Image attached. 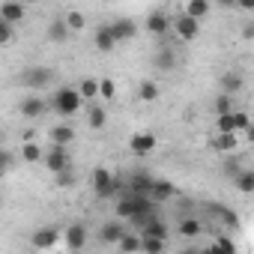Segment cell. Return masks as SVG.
I'll use <instances>...</instances> for the list:
<instances>
[{
	"label": "cell",
	"instance_id": "6da1fadb",
	"mask_svg": "<svg viewBox=\"0 0 254 254\" xmlns=\"http://www.w3.org/2000/svg\"><path fill=\"white\" fill-rule=\"evenodd\" d=\"M81 105H84V99H81V93L75 87H60L48 102V108L54 114H60V117H75L81 111Z\"/></svg>",
	"mask_w": 254,
	"mask_h": 254
},
{
	"label": "cell",
	"instance_id": "7a4b0ae2",
	"mask_svg": "<svg viewBox=\"0 0 254 254\" xmlns=\"http://www.w3.org/2000/svg\"><path fill=\"white\" fill-rule=\"evenodd\" d=\"M54 78H57V75H54L51 66H27V69L18 75L21 87H27V90H42V87H48Z\"/></svg>",
	"mask_w": 254,
	"mask_h": 254
},
{
	"label": "cell",
	"instance_id": "3957f363",
	"mask_svg": "<svg viewBox=\"0 0 254 254\" xmlns=\"http://www.w3.org/2000/svg\"><path fill=\"white\" fill-rule=\"evenodd\" d=\"M93 191H96L99 200H108V197H114L120 191V180L108 168H96L93 171Z\"/></svg>",
	"mask_w": 254,
	"mask_h": 254
},
{
	"label": "cell",
	"instance_id": "277c9868",
	"mask_svg": "<svg viewBox=\"0 0 254 254\" xmlns=\"http://www.w3.org/2000/svg\"><path fill=\"white\" fill-rule=\"evenodd\" d=\"M153 66H156V69H162V72H171V69L177 66V51L168 45V36H162V39H159V51L153 54Z\"/></svg>",
	"mask_w": 254,
	"mask_h": 254
},
{
	"label": "cell",
	"instance_id": "5b68a950",
	"mask_svg": "<svg viewBox=\"0 0 254 254\" xmlns=\"http://www.w3.org/2000/svg\"><path fill=\"white\" fill-rule=\"evenodd\" d=\"M42 165H45L51 174H57V171H63V168H69V165H72V156L66 153V147L54 144V147H51V153H45V156H42Z\"/></svg>",
	"mask_w": 254,
	"mask_h": 254
},
{
	"label": "cell",
	"instance_id": "8992f818",
	"mask_svg": "<svg viewBox=\"0 0 254 254\" xmlns=\"http://www.w3.org/2000/svg\"><path fill=\"white\" fill-rule=\"evenodd\" d=\"M174 30H177V36H180L183 42H191V39H197V33H200V21L183 12V15H177Z\"/></svg>",
	"mask_w": 254,
	"mask_h": 254
},
{
	"label": "cell",
	"instance_id": "52a82bcc",
	"mask_svg": "<svg viewBox=\"0 0 254 254\" xmlns=\"http://www.w3.org/2000/svg\"><path fill=\"white\" fill-rule=\"evenodd\" d=\"M108 27H111V33H114L117 45H120V42H129V39L138 36V24H135L132 18H114Z\"/></svg>",
	"mask_w": 254,
	"mask_h": 254
},
{
	"label": "cell",
	"instance_id": "ba28073f",
	"mask_svg": "<svg viewBox=\"0 0 254 254\" xmlns=\"http://www.w3.org/2000/svg\"><path fill=\"white\" fill-rule=\"evenodd\" d=\"M129 147H132L135 156H150V153L159 147V138H156L153 132H135L132 141H129Z\"/></svg>",
	"mask_w": 254,
	"mask_h": 254
},
{
	"label": "cell",
	"instance_id": "9c48e42d",
	"mask_svg": "<svg viewBox=\"0 0 254 254\" xmlns=\"http://www.w3.org/2000/svg\"><path fill=\"white\" fill-rule=\"evenodd\" d=\"M18 111H21V117H27V120H39L42 114H48V102H45L42 96H27V99H21Z\"/></svg>",
	"mask_w": 254,
	"mask_h": 254
},
{
	"label": "cell",
	"instance_id": "30bf717a",
	"mask_svg": "<svg viewBox=\"0 0 254 254\" xmlns=\"http://www.w3.org/2000/svg\"><path fill=\"white\" fill-rule=\"evenodd\" d=\"M63 242H66L69 251H81V248L87 245V227H84V224H69V227L63 230Z\"/></svg>",
	"mask_w": 254,
	"mask_h": 254
},
{
	"label": "cell",
	"instance_id": "8fae6325",
	"mask_svg": "<svg viewBox=\"0 0 254 254\" xmlns=\"http://www.w3.org/2000/svg\"><path fill=\"white\" fill-rule=\"evenodd\" d=\"M147 30H150L156 39H162V36H168V30H171V18H168L165 12H150V15H147Z\"/></svg>",
	"mask_w": 254,
	"mask_h": 254
},
{
	"label": "cell",
	"instance_id": "7c38bea8",
	"mask_svg": "<svg viewBox=\"0 0 254 254\" xmlns=\"http://www.w3.org/2000/svg\"><path fill=\"white\" fill-rule=\"evenodd\" d=\"M174 194H177V186H174L171 180H153V186H150V197H153L156 203L171 200Z\"/></svg>",
	"mask_w": 254,
	"mask_h": 254
},
{
	"label": "cell",
	"instance_id": "4fadbf2b",
	"mask_svg": "<svg viewBox=\"0 0 254 254\" xmlns=\"http://www.w3.org/2000/svg\"><path fill=\"white\" fill-rule=\"evenodd\" d=\"M206 209H209V215H212V218H218L224 227H230V230H236V227H239V218H236V212H233V209H227V206H221V203H209Z\"/></svg>",
	"mask_w": 254,
	"mask_h": 254
},
{
	"label": "cell",
	"instance_id": "5bb4252c",
	"mask_svg": "<svg viewBox=\"0 0 254 254\" xmlns=\"http://www.w3.org/2000/svg\"><path fill=\"white\" fill-rule=\"evenodd\" d=\"M0 18H6L9 24H18L24 18V3H18V0H3V3H0Z\"/></svg>",
	"mask_w": 254,
	"mask_h": 254
},
{
	"label": "cell",
	"instance_id": "9a60e30c",
	"mask_svg": "<svg viewBox=\"0 0 254 254\" xmlns=\"http://www.w3.org/2000/svg\"><path fill=\"white\" fill-rule=\"evenodd\" d=\"M150 186H153V177L138 171V174L129 177V186H126V189H129V194H150Z\"/></svg>",
	"mask_w": 254,
	"mask_h": 254
},
{
	"label": "cell",
	"instance_id": "2e32d148",
	"mask_svg": "<svg viewBox=\"0 0 254 254\" xmlns=\"http://www.w3.org/2000/svg\"><path fill=\"white\" fill-rule=\"evenodd\" d=\"M126 230H129V227H123L120 221H105L102 230H99V239H102L105 245H117V239H120Z\"/></svg>",
	"mask_w": 254,
	"mask_h": 254
},
{
	"label": "cell",
	"instance_id": "e0dca14e",
	"mask_svg": "<svg viewBox=\"0 0 254 254\" xmlns=\"http://www.w3.org/2000/svg\"><path fill=\"white\" fill-rule=\"evenodd\" d=\"M69 27H66V21H63V15H57L51 24H48V42H54V45H63L66 39H69Z\"/></svg>",
	"mask_w": 254,
	"mask_h": 254
},
{
	"label": "cell",
	"instance_id": "ac0fdd59",
	"mask_svg": "<svg viewBox=\"0 0 254 254\" xmlns=\"http://www.w3.org/2000/svg\"><path fill=\"white\" fill-rule=\"evenodd\" d=\"M57 239H60V227H42V230H36L33 233V245L36 248H51V245H57Z\"/></svg>",
	"mask_w": 254,
	"mask_h": 254
},
{
	"label": "cell",
	"instance_id": "d6986e66",
	"mask_svg": "<svg viewBox=\"0 0 254 254\" xmlns=\"http://www.w3.org/2000/svg\"><path fill=\"white\" fill-rule=\"evenodd\" d=\"M93 42H96V48H99V51H105V54L117 48V39H114V33H111V27H108V24H102V27L93 33Z\"/></svg>",
	"mask_w": 254,
	"mask_h": 254
},
{
	"label": "cell",
	"instance_id": "ffe728a7",
	"mask_svg": "<svg viewBox=\"0 0 254 254\" xmlns=\"http://www.w3.org/2000/svg\"><path fill=\"white\" fill-rule=\"evenodd\" d=\"M48 138H51L54 144L66 147V144H72V141H75V129H72V126H66V123H57L54 129L48 132Z\"/></svg>",
	"mask_w": 254,
	"mask_h": 254
},
{
	"label": "cell",
	"instance_id": "44dd1931",
	"mask_svg": "<svg viewBox=\"0 0 254 254\" xmlns=\"http://www.w3.org/2000/svg\"><path fill=\"white\" fill-rule=\"evenodd\" d=\"M212 150L218 153H233L236 150V132H218L212 138Z\"/></svg>",
	"mask_w": 254,
	"mask_h": 254
},
{
	"label": "cell",
	"instance_id": "7402d4cb",
	"mask_svg": "<svg viewBox=\"0 0 254 254\" xmlns=\"http://www.w3.org/2000/svg\"><path fill=\"white\" fill-rule=\"evenodd\" d=\"M117 248H120V251H141V233H138V230H126V233L117 239Z\"/></svg>",
	"mask_w": 254,
	"mask_h": 254
},
{
	"label": "cell",
	"instance_id": "603a6c76",
	"mask_svg": "<svg viewBox=\"0 0 254 254\" xmlns=\"http://www.w3.org/2000/svg\"><path fill=\"white\" fill-rule=\"evenodd\" d=\"M42 147H39V141H24V147H21V162H27V165H36V162H42Z\"/></svg>",
	"mask_w": 254,
	"mask_h": 254
},
{
	"label": "cell",
	"instance_id": "cb8c5ba5",
	"mask_svg": "<svg viewBox=\"0 0 254 254\" xmlns=\"http://www.w3.org/2000/svg\"><path fill=\"white\" fill-rule=\"evenodd\" d=\"M153 218H159V209H156V206H153V209H141V212L129 215V227H132V230H141V227H147Z\"/></svg>",
	"mask_w": 254,
	"mask_h": 254
},
{
	"label": "cell",
	"instance_id": "d4e9b609",
	"mask_svg": "<svg viewBox=\"0 0 254 254\" xmlns=\"http://www.w3.org/2000/svg\"><path fill=\"white\" fill-rule=\"evenodd\" d=\"M183 12L191 15V18H197V21H203V18L209 15V0H189Z\"/></svg>",
	"mask_w": 254,
	"mask_h": 254
},
{
	"label": "cell",
	"instance_id": "484cf974",
	"mask_svg": "<svg viewBox=\"0 0 254 254\" xmlns=\"http://www.w3.org/2000/svg\"><path fill=\"white\" fill-rule=\"evenodd\" d=\"M105 123H108V111L105 108H99V105L87 108V126L90 129H105Z\"/></svg>",
	"mask_w": 254,
	"mask_h": 254
},
{
	"label": "cell",
	"instance_id": "4316f807",
	"mask_svg": "<svg viewBox=\"0 0 254 254\" xmlns=\"http://www.w3.org/2000/svg\"><path fill=\"white\" fill-rule=\"evenodd\" d=\"M180 233H183L186 239H194V236L203 233V221H200V218H183V221H180Z\"/></svg>",
	"mask_w": 254,
	"mask_h": 254
},
{
	"label": "cell",
	"instance_id": "83f0119b",
	"mask_svg": "<svg viewBox=\"0 0 254 254\" xmlns=\"http://www.w3.org/2000/svg\"><path fill=\"white\" fill-rule=\"evenodd\" d=\"M165 245H168V239H159V236H147V233H141V251H147V254H162Z\"/></svg>",
	"mask_w": 254,
	"mask_h": 254
},
{
	"label": "cell",
	"instance_id": "f1b7e54d",
	"mask_svg": "<svg viewBox=\"0 0 254 254\" xmlns=\"http://www.w3.org/2000/svg\"><path fill=\"white\" fill-rule=\"evenodd\" d=\"M63 21H66V27H69L72 33H78V30H84V27H87V15H84V12H78V9L66 12V15H63Z\"/></svg>",
	"mask_w": 254,
	"mask_h": 254
},
{
	"label": "cell",
	"instance_id": "f546056e",
	"mask_svg": "<svg viewBox=\"0 0 254 254\" xmlns=\"http://www.w3.org/2000/svg\"><path fill=\"white\" fill-rule=\"evenodd\" d=\"M233 177H236V189L242 194H251L254 191V171H236Z\"/></svg>",
	"mask_w": 254,
	"mask_h": 254
},
{
	"label": "cell",
	"instance_id": "4dcf8cb0",
	"mask_svg": "<svg viewBox=\"0 0 254 254\" xmlns=\"http://www.w3.org/2000/svg\"><path fill=\"white\" fill-rule=\"evenodd\" d=\"M221 87H224V93H227V96L239 93V90H242V75H239V72H227V75L221 78Z\"/></svg>",
	"mask_w": 254,
	"mask_h": 254
},
{
	"label": "cell",
	"instance_id": "1f68e13d",
	"mask_svg": "<svg viewBox=\"0 0 254 254\" xmlns=\"http://www.w3.org/2000/svg\"><path fill=\"white\" fill-rule=\"evenodd\" d=\"M138 96H141L144 102H156V99L162 96V90H159V84H156V81H141V87H138Z\"/></svg>",
	"mask_w": 254,
	"mask_h": 254
},
{
	"label": "cell",
	"instance_id": "d6a6232c",
	"mask_svg": "<svg viewBox=\"0 0 254 254\" xmlns=\"http://www.w3.org/2000/svg\"><path fill=\"white\" fill-rule=\"evenodd\" d=\"M138 233H147V236H159V239H168V224L162 218H153L147 227H141Z\"/></svg>",
	"mask_w": 254,
	"mask_h": 254
},
{
	"label": "cell",
	"instance_id": "836d02e7",
	"mask_svg": "<svg viewBox=\"0 0 254 254\" xmlns=\"http://www.w3.org/2000/svg\"><path fill=\"white\" fill-rule=\"evenodd\" d=\"M78 93H81V99H93V96H99V81H96V78H84V81L78 84Z\"/></svg>",
	"mask_w": 254,
	"mask_h": 254
},
{
	"label": "cell",
	"instance_id": "e575fe53",
	"mask_svg": "<svg viewBox=\"0 0 254 254\" xmlns=\"http://www.w3.org/2000/svg\"><path fill=\"white\" fill-rule=\"evenodd\" d=\"M230 117H233V132H248L251 129V120H248L245 111H230Z\"/></svg>",
	"mask_w": 254,
	"mask_h": 254
},
{
	"label": "cell",
	"instance_id": "d590c367",
	"mask_svg": "<svg viewBox=\"0 0 254 254\" xmlns=\"http://www.w3.org/2000/svg\"><path fill=\"white\" fill-rule=\"evenodd\" d=\"M12 39H15V24H9L6 18H0V48L9 45Z\"/></svg>",
	"mask_w": 254,
	"mask_h": 254
},
{
	"label": "cell",
	"instance_id": "8d00e7d4",
	"mask_svg": "<svg viewBox=\"0 0 254 254\" xmlns=\"http://www.w3.org/2000/svg\"><path fill=\"white\" fill-rule=\"evenodd\" d=\"M54 177H57V186H60V189H72V186H75V171H72V165L63 168V171H57Z\"/></svg>",
	"mask_w": 254,
	"mask_h": 254
},
{
	"label": "cell",
	"instance_id": "74e56055",
	"mask_svg": "<svg viewBox=\"0 0 254 254\" xmlns=\"http://www.w3.org/2000/svg\"><path fill=\"white\" fill-rule=\"evenodd\" d=\"M12 168H15V156H12L9 150H3V147H0V177H6Z\"/></svg>",
	"mask_w": 254,
	"mask_h": 254
},
{
	"label": "cell",
	"instance_id": "f35d334b",
	"mask_svg": "<svg viewBox=\"0 0 254 254\" xmlns=\"http://www.w3.org/2000/svg\"><path fill=\"white\" fill-rule=\"evenodd\" d=\"M114 93H117L114 78H102V81H99V96H102V99H114Z\"/></svg>",
	"mask_w": 254,
	"mask_h": 254
},
{
	"label": "cell",
	"instance_id": "ab89813d",
	"mask_svg": "<svg viewBox=\"0 0 254 254\" xmlns=\"http://www.w3.org/2000/svg\"><path fill=\"white\" fill-rule=\"evenodd\" d=\"M233 111V99L227 96V93H221L218 99H215V114H230Z\"/></svg>",
	"mask_w": 254,
	"mask_h": 254
},
{
	"label": "cell",
	"instance_id": "60d3db41",
	"mask_svg": "<svg viewBox=\"0 0 254 254\" xmlns=\"http://www.w3.org/2000/svg\"><path fill=\"white\" fill-rule=\"evenodd\" d=\"M215 129H218V132H233V117H230V114H218Z\"/></svg>",
	"mask_w": 254,
	"mask_h": 254
},
{
	"label": "cell",
	"instance_id": "b9f144b4",
	"mask_svg": "<svg viewBox=\"0 0 254 254\" xmlns=\"http://www.w3.org/2000/svg\"><path fill=\"white\" fill-rule=\"evenodd\" d=\"M212 248H215V251H230V254H233V242H230V236H218V239L212 242Z\"/></svg>",
	"mask_w": 254,
	"mask_h": 254
},
{
	"label": "cell",
	"instance_id": "7bdbcfd3",
	"mask_svg": "<svg viewBox=\"0 0 254 254\" xmlns=\"http://www.w3.org/2000/svg\"><path fill=\"white\" fill-rule=\"evenodd\" d=\"M21 141H36V129H24L21 132Z\"/></svg>",
	"mask_w": 254,
	"mask_h": 254
},
{
	"label": "cell",
	"instance_id": "ee69618b",
	"mask_svg": "<svg viewBox=\"0 0 254 254\" xmlns=\"http://www.w3.org/2000/svg\"><path fill=\"white\" fill-rule=\"evenodd\" d=\"M236 6H239V9H245V12H251V9H254V0H239Z\"/></svg>",
	"mask_w": 254,
	"mask_h": 254
},
{
	"label": "cell",
	"instance_id": "f6af8a7d",
	"mask_svg": "<svg viewBox=\"0 0 254 254\" xmlns=\"http://www.w3.org/2000/svg\"><path fill=\"white\" fill-rule=\"evenodd\" d=\"M218 3H221V6H236L239 0H218Z\"/></svg>",
	"mask_w": 254,
	"mask_h": 254
},
{
	"label": "cell",
	"instance_id": "bcb514c9",
	"mask_svg": "<svg viewBox=\"0 0 254 254\" xmlns=\"http://www.w3.org/2000/svg\"><path fill=\"white\" fill-rule=\"evenodd\" d=\"M18 3H24V6H27V3H39V0H18Z\"/></svg>",
	"mask_w": 254,
	"mask_h": 254
},
{
	"label": "cell",
	"instance_id": "7dc6e473",
	"mask_svg": "<svg viewBox=\"0 0 254 254\" xmlns=\"http://www.w3.org/2000/svg\"><path fill=\"white\" fill-rule=\"evenodd\" d=\"M0 141H3V135H0Z\"/></svg>",
	"mask_w": 254,
	"mask_h": 254
},
{
	"label": "cell",
	"instance_id": "c3c4849f",
	"mask_svg": "<svg viewBox=\"0 0 254 254\" xmlns=\"http://www.w3.org/2000/svg\"><path fill=\"white\" fill-rule=\"evenodd\" d=\"M0 203H3V197H0Z\"/></svg>",
	"mask_w": 254,
	"mask_h": 254
}]
</instances>
